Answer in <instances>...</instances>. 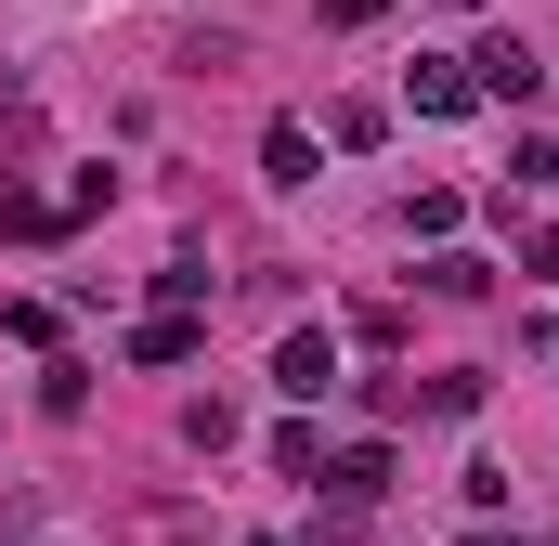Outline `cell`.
<instances>
[{
  "instance_id": "12",
  "label": "cell",
  "mask_w": 559,
  "mask_h": 546,
  "mask_svg": "<svg viewBox=\"0 0 559 546\" xmlns=\"http://www.w3.org/2000/svg\"><path fill=\"white\" fill-rule=\"evenodd\" d=\"M378 131H391V105H365V92H352V105H325V143H352V156H365Z\"/></svg>"
},
{
  "instance_id": "11",
  "label": "cell",
  "mask_w": 559,
  "mask_h": 546,
  "mask_svg": "<svg viewBox=\"0 0 559 546\" xmlns=\"http://www.w3.org/2000/svg\"><path fill=\"white\" fill-rule=\"evenodd\" d=\"M325 455H338V442H325L312 416H299V429H274V468H286V482H325Z\"/></svg>"
},
{
  "instance_id": "9",
  "label": "cell",
  "mask_w": 559,
  "mask_h": 546,
  "mask_svg": "<svg viewBox=\"0 0 559 546\" xmlns=\"http://www.w3.org/2000/svg\"><path fill=\"white\" fill-rule=\"evenodd\" d=\"M312 156H325V143L299 131V118H274V131H261V169H274V182H312Z\"/></svg>"
},
{
  "instance_id": "14",
  "label": "cell",
  "mask_w": 559,
  "mask_h": 546,
  "mask_svg": "<svg viewBox=\"0 0 559 546\" xmlns=\"http://www.w3.org/2000/svg\"><path fill=\"white\" fill-rule=\"evenodd\" d=\"M39 404H52V416H92V365H39Z\"/></svg>"
},
{
  "instance_id": "1",
  "label": "cell",
  "mask_w": 559,
  "mask_h": 546,
  "mask_svg": "<svg viewBox=\"0 0 559 546\" xmlns=\"http://www.w3.org/2000/svg\"><path fill=\"white\" fill-rule=\"evenodd\" d=\"M274 391L286 404H325V391H338V339H325V325H286L274 339Z\"/></svg>"
},
{
  "instance_id": "15",
  "label": "cell",
  "mask_w": 559,
  "mask_h": 546,
  "mask_svg": "<svg viewBox=\"0 0 559 546\" xmlns=\"http://www.w3.org/2000/svg\"><path fill=\"white\" fill-rule=\"evenodd\" d=\"M508 182H547V195H559V143H521V169H508Z\"/></svg>"
},
{
  "instance_id": "20",
  "label": "cell",
  "mask_w": 559,
  "mask_h": 546,
  "mask_svg": "<svg viewBox=\"0 0 559 546\" xmlns=\"http://www.w3.org/2000/svg\"><path fill=\"white\" fill-rule=\"evenodd\" d=\"M521 546H534V534H521Z\"/></svg>"
},
{
  "instance_id": "6",
  "label": "cell",
  "mask_w": 559,
  "mask_h": 546,
  "mask_svg": "<svg viewBox=\"0 0 559 546\" xmlns=\"http://www.w3.org/2000/svg\"><path fill=\"white\" fill-rule=\"evenodd\" d=\"M195 352H209V325H195V312H169V299L131 325V365H195Z\"/></svg>"
},
{
  "instance_id": "10",
  "label": "cell",
  "mask_w": 559,
  "mask_h": 546,
  "mask_svg": "<svg viewBox=\"0 0 559 546\" xmlns=\"http://www.w3.org/2000/svg\"><path fill=\"white\" fill-rule=\"evenodd\" d=\"M455 222H468V195H455V182H429V195H404V235H429V248H442Z\"/></svg>"
},
{
  "instance_id": "16",
  "label": "cell",
  "mask_w": 559,
  "mask_h": 546,
  "mask_svg": "<svg viewBox=\"0 0 559 546\" xmlns=\"http://www.w3.org/2000/svg\"><path fill=\"white\" fill-rule=\"evenodd\" d=\"M378 13H391V0H325V26H338V39H352V26H378Z\"/></svg>"
},
{
  "instance_id": "5",
  "label": "cell",
  "mask_w": 559,
  "mask_h": 546,
  "mask_svg": "<svg viewBox=\"0 0 559 546\" xmlns=\"http://www.w3.org/2000/svg\"><path fill=\"white\" fill-rule=\"evenodd\" d=\"M325 495H338V508H378V495H391V442H338V455H325Z\"/></svg>"
},
{
  "instance_id": "18",
  "label": "cell",
  "mask_w": 559,
  "mask_h": 546,
  "mask_svg": "<svg viewBox=\"0 0 559 546\" xmlns=\"http://www.w3.org/2000/svg\"><path fill=\"white\" fill-rule=\"evenodd\" d=\"M248 546H286V534H248Z\"/></svg>"
},
{
  "instance_id": "13",
  "label": "cell",
  "mask_w": 559,
  "mask_h": 546,
  "mask_svg": "<svg viewBox=\"0 0 559 546\" xmlns=\"http://www.w3.org/2000/svg\"><path fill=\"white\" fill-rule=\"evenodd\" d=\"M182 442H195V455H222V442H235V404H222V391H195V404H182Z\"/></svg>"
},
{
  "instance_id": "2",
  "label": "cell",
  "mask_w": 559,
  "mask_h": 546,
  "mask_svg": "<svg viewBox=\"0 0 559 546\" xmlns=\"http://www.w3.org/2000/svg\"><path fill=\"white\" fill-rule=\"evenodd\" d=\"M468 79H481V105H534V92H547L534 39H481V52H468Z\"/></svg>"
},
{
  "instance_id": "17",
  "label": "cell",
  "mask_w": 559,
  "mask_h": 546,
  "mask_svg": "<svg viewBox=\"0 0 559 546\" xmlns=\"http://www.w3.org/2000/svg\"><path fill=\"white\" fill-rule=\"evenodd\" d=\"M442 13H481V0H442Z\"/></svg>"
},
{
  "instance_id": "3",
  "label": "cell",
  "mask_w": 559,
  "mask_h": 546,
  "mask_svg": "<svg viewBox=\"0 0 559 546\" xmlns=\"http://www.w3.org/2000/svg\"><path fill=\"white\" fill-rule=\"evenodd\" d=\"M66 235V195H39L26 169H0V248H52Z\"/></svg>"
},
{
  "instance_id": "8",
  "label": "cell",
  "mask_w": 559,
  "mask_h": 546,
  "mask_svg": "<svg viewBox=\"0 0 559 546\" xmlns=\"http://www.w3.org/2000/svg\"><path fill=\"white\" fill-rule=\"evenodd\" d=\"M417 416H481V365H442V378H417Z\"/></svg>"
},
{
  "instance_id": "19",
  "label": "cell",
  "mask_w": 559,
  "mask_h": 546,
  "mask_svg": "<svg viewBox=\"0 0 559 546\" xmlns=\"http://www.w3.org/2000/svg\"><path fill=\"white\" fill-rule=\"evenodd\" d=\"M26 546H52V534H26Z\"/></svg>"
},
{
  "instance_id": "7",
  "label": "cell",
  "mask_w": 559,
  "mask_h": 546,
  "mask_svg": "<svg viewBox=\"0 0 559 546\" xmlns=\"http://www.w3.org/2000/svg\"><path fill=\"white\" fill-rule=\"evenodd\" d=\"M481 286H495V261H481V248H455V235L429 248V299H481Z\"/></svg>"
},
{
  "instance_id": "4",
  "label": "cell",
  "mask_w": 559,
  "mask_h": 546,
  "mask_svg": "<svg viewBox=\"0 0 559 546\" xmlns=\"http://www.w3.org/2000/svg\"><path fill=\"white\" fill-rule=\"evenodd\" d=\"M404 105H417V118H468V105H481V79H468V52H417V79H404Z\"/></svg>"
}]
</instances>
